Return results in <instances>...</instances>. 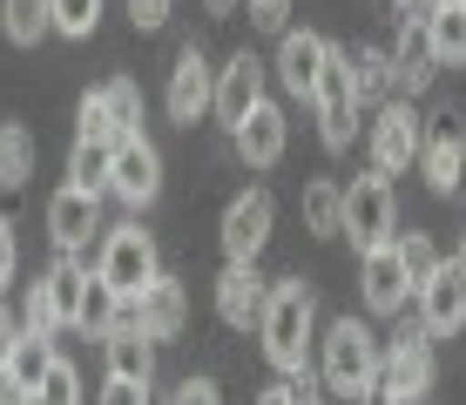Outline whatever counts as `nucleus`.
I'll use <instances>...</instances> for the list:
<instances>
[{
  "label": "nucleus",
  "mask_w": 466,
  "mask_h": 405,
  "mask_svg": "<svg viewBox=\"0 0 466 405\" xmlns=\"http://www.w3.org/2000/svg\"><path fill=\"white\" fill-rule=\"evenodd\" d=\"M257 405H284V379H278V385H264V392H257Z\"/></svg>",
  "instance_id": "nucleus-45"
},
{
  "label": "nucleus",
  "mask_w": 466,
  "mask_h": 405,
  "mask_svg": "<svg viewBox=\"0 0 466 405\" xmlns=\"http://www.w3.org/2000/svg\"><path fill=\"white\" fill-rule=\"evenodd\" d=\"M47 365H55V345H41V338H21V351H14V379H21L27 385V392H35V385L47 379Z\"/></svg>",
  "instance_id": "nucleus-34"
},
{
  "label": "nucleus",
  "mask_w": 466,
  "mask_h": 405,
  "mask_svg": "<svg viewBox=\"0 0 466 405\" xmlns=\"http://www.w3.org/2000/svg\"><path fill=\"white\" fill-rule=\"evenodd\" d=\"M432 35H426V21H406L399 27V47H392V88H412L420 95L426 81H432Z\"/></svg>",
  "instance_id": "nucleus-20"
},
{
  "label": "nucleus",
  "mask_w": 466,
  "mask_h": 405,
  "mask_svg": "<svg viewBox=\"0 0 466 405\" xmlns=\"http://www.w3.org/2000/svg\"><path fill=\"white\" fill-rule=\"evenodd\" d=\"M420 324H426V338H453L466 324V270H460V257L432 270V284H420Z\"/></svg>",
  "instance_id": "nucleus-12"
},
{
  "label": "nucleus",
  "mask_w": 466,
  "mask_h": 405,
  "mask_svg": "<svg viewBox=\"0 0 466 405\" xmlns=\"http://www.w3.org/2000/svg\"><path fill=\"white\" fill-rule=\"evenodd\" d=\"M0 405H35V392H27L14 371H0Z\"/></svg>",
  "instance_id": "nucleus-43"
},
{
  "label": "nucleus",
  "mask_w": 466,
  "mask_h": 405,
  "mask_svg": "<svg viewBox=\"0 0 466 405\" xmlns=\"http://www.w3.org/2000/svg\"><path fill=\"white\" fill-rule=\"evenodd\" d=\"M426 35H432V61L460 68V61H466V7H460V0H453V7H440L426 21Z\"/></svg>",
  "instance_id": "nucleus-27"
},
{
  "label": "nucleus",
  "mask_w": 466,
  "mask_h": 405,
  "mask_svg": "<svg viewBox=\"0 0 466 405\" xmlns=\"http://www.w3.org/2000/svg\"><path fill=\"white\" fill-rule=\"evenodd\" d=\"M102 102H108V122H116V142H136L142 136V88L128 75L102 81Z\"/></svg>",
  "instance_id": "nucleus-25"
},
{
  "label": "nucleus",
  "mask_w": 466,
  "mask_h": 405,
  "mask_svg": "<svg viewBox=\"0 0 466 405\" xmlns=\"http://www.w3.org/2000/svg\"><path fill=\"white\" fill-rule=\"evenodd\" d=\"M27 176H35V136H27V128H14V122H0V183L21 189Z\"/></svg>",
  "instance_id": "nucleus-29"
},
{
  "label": "nucleus",
  "mask_w": 466,
  "mask_h": 405,
  "mask_svg": "<svg viewBox=\"0 0 466 405\" xmlns=\"http://www.w3.org/2000/svg\"><path fill=\"white\" fill-rule=\"evenodd\" d=\"M237 136V156L250 162V169H270V162L284 156V108L278 102H264V108H250L244 122L230 128Z\"/></svg>",
  "instance_id": "nucleus-19"
},
{
  "label": "nucleus",
  "mask_w": 466,
  "mask_h": 405,
  "mask_svg": "<svg viewBox=\"0 0 466 405\" xmlns=\"http://www.w3.org/2000/svg\"><path fill=\"white\" fill-rule=\"evenodd\" d=\"M128 21H136V27H163L169 21V0H128Z\"/></svg>",
  "instance_id": "nucleus-41"
},
{
  "label": "nucleus",
  "mask_w": 466,
  "mask_h": 405,
  "mask_svg": "<svg viewBox=\"0 0 466 405\" xmlns=\"http://www.w3.org/2000/svg\"><path fill=\"white\" fill-rule=\"evenodd\" d=\"M203 108H217V68L203 61V47H183L169 68V116L176 122H197Z\"/></svg>",
  "instance_id": "nucleus-13"
},
{
  "label": "nucleus",
  "mask_w": 466,
  "mask_h": 405,
  "mask_svg": "<svg viewBox=\"0 0 466 405\" xmlns=\"http://www.w3.org/2000/svg\"><path fill=\"white\" fill-rule=\"evenodd\" d=\"M311 108H318L325 149H351V136H359V95H351V61L339 55V47H331V61H325V81H318Z\"/></svg>",
  "instance_id": "nucleus-5"
},
{
  "label": "nucleus",
  "mask_w": 466,
  "mask_h": 405,
  "mask_svg": "<svg viewBox=\"0 0 466 405\" xmlns=\"http://www.w3.org/2000/svg\"><path fill=\"white\" fill-rule=\"evenodd\" d=\"M304 223H311V237H345V189L304 183Z\"/></svg>",
  "instance_id": "nucleus-24"
},
{
  "label": "nucleus",
  "mask_w": 466,
  "mask_h": 405,
  "mask_svg": "<svg viewBox=\"0 0 466 405\" xmlns=\"http://www.w3.org/2000/svg\"><path fill=\"white\" fill-rule=\"evenodd\" d=\"M7 278H14V223L0 217V290H7Z\"/></svg>",
  "instance_id": "nucleus-42"
},
{
  "label": "nucleus",
  "mask_w": 466,
  "mask_h": 405,
  "mask_svg": "<svg viewBox=\"0 0 466 405\" xmlns=\"http://www.w3.org/2000/svg\"><path fill=\"white\" fill-rule=\"evenodd\" d=\"M379 365H385V345L372 338V324H359V318H339L325 331V345H318V379H325V392L359 399L365 385L379 379Z\"/></svg>",
  "instance_id": "nucleus-2"
},
{
  "label": "nucleus",
  "mask_w": 466,
  "mask_h": 405,
  "mask_svg": "<svg viewBox=\"0 0 466 405\" xmlns=\"http://www.w3.org/2000/svg\"><path fill=\"white\" fill-rule=\"evenodd\" d=\"M47 14H55V35L88 41V35H95V21H102V0H47Z\"/></svg>",
  "instance_id": "nucleus-32"
},
{
  "label": "nucleus",
  "mask_w": 466,
  "mask_h": 405,
  "mask_svg": "<svg viewBox=\"0 0 466 405\" xmlns=\"http://www.w3.org/2000/svg\"><path fill=\"white\" fill-rule=\"evenodd\" d=\"M379 379L392 385L406 405H420V392H432V379H440V359H432V338H426V324H406V331L385 345V365H379Z\"/></svg>",
  "instance_id": "nucleus-6"
},
{
  "label": "nucleus",
  "mask_w": 466,
  "mask_h": 405,
  "mask_svg": "<svg viewBox=\"0 0 466 405\" xmlns=\"http://www.w3.org/2000/svg\"><path fill=\"white\" fill-rule=\"evenodd\" d=\"M102 405H149V385H128V379H108V385H102Z\"/></svg>",
  "instance_id": "nucleus-40"
},
{
  "label": "nucleus",
  "mask_w": 466,
  "mask_h": 405,
  "mask_svg": "<svg viewBox=\"0 0 466 405\" xmlns=\"http://www.w3.org/2000/svg\"><path fill=\"white\" fill-rule=\"evenodd\" d=\"M264 102H270L264 95V61L244 47V55H230V68H217V116L237 128L250 108H264Z\"/></svg>",
  "instance_id": "nucleus-15"
},
{
  "label": "nucleus",
  "mask_w": 466,
  "mask_h": 405,
  "mask_svg": "<svg viewBox=\"0 0 466 405\" xmlns=\"http://www.w3.org/2000/svg\"><path fill=\"white\" fill-rule=\"evenodd\" d=\"M399 230V203H392V183H385V176L372 169V176H359V183L345 189V237L359 243L365 257L372 250H392V237Z\"/></svg>",
  "instance_id": "nucleus-4"
},
{
  "label": "nucleus",
  "mask_w": 466,
  "mask_h": 405,
  "mask_svg": "<svg viewBox=\"0 0 466 405\" xmlns=\"http://www.w3.org/2000/svg\"><path fill=\"white\" fill-rule=\"evenodd\" d=\"M284 405H325V379H311V371H291V379H284Z\"/></svg>",
  "instance_id": "nucleus-37"
},
{
  "label": "nucleus",
  "mask_w": 466,
  "mask_h": 405,
  "mask_svg": "<svg viewBox=\"0 0 466 405\" xmlns=\"http://www.w3.org/2000/svg\"><path fill=\"white\" fill-rule=\"evenodd\" d=\"M0 27H7L14 47H35L55 27V14H47V0H0Z\"/></svg>",
  "instance_id": "nucleus-26"
},
{
  "label": "nucleus",
  "mask_w": 466,
  "mask_h": 405,
  "mask_svg": "<svg viewBox=\"0 0 466 405\" xmlns=\"http://www.w3.org/2000/svg\"><path fill=\"white\" fill-rule=\"evenodd\" d=\"M420 149H426L420 116H412L406 102H385L379 122H372V169L379 176H399V169H412V156H420Z\"/></svg>",
  "instance_id": "nucleus-9"
},
{
  "label": "nucleus",
  "mask_w": 466,
  "mask_h": 405,
  "mask_svg": "<svg viewBox=\"0 0 466 405\" xmlns=\"http://www.w3.org/2000/svg\"><path fill=\"white\" fill-rule=\"evenodd\" d=\"M21 338H27V331H21V318H14L7 304H0V371L14 365V351H21Z\"/></svg>",
  "instance_id": "nucleus-39"
},
{
  "label": "nucleus",
  "mask_w": 466,
  "mask_h": 405,
  "mask_svg": "<svg viewBox=\"0 0 466 405\" xmlns=\"http://www.w3.org/2000/svg\"><path fill=\"white\" fill-rule=\"evenodd\" d=\"M203 7H210V14H237L244 0H203Z\"/></svg>",
  "instance_id": "nucleus-46"
},
{
  "label": "nucleus",
  "mask_w": 466,
  "mask_h": 405,
  "mask_svg": "<svg viewBox=\"0 0 466 405\" xmlns=\"http://www.w3.org/2000/svg\"><path fill=\"white\" fill-rule=\"evenodd\" d=\"M183 318H189V298H183V284H176V278H156L142 298H122V331H142L149 345L176 338V331H183Z\"/></svg>",
  "instance_id": "nucleus-7"
},
{
  "label": "nucleus",
  "mask_w": 466,
  "mask_h": 405,
  "mask_svg": "<svg viewBox=\"0 0 466 405\" xmlns=\"http://www.w3.org/2000/svg\"><path fill=\"white\" fill-rule=\"evenodd\" d=\"M75 331H88V338L122 331V298H116L102 278H88V298H82V318H75Z\"/></svg>",
  "instance_id": "nucleus-28"
},
{
  "label": "nucleus",
  "mask_w": 466,
  "mask_h": 405,
  "mask_svg": "<svg viewBox=\"0 0 466 405\" xmlns=\"http://www.w3.org/2000/svg\"><path fill=\"white\" fill-rule=\"evenodd\" d=\"M345 61H351V95L385 108V95H392V55H379V47H351Z\"/></svg>",
  "instance_id": "nucleus-23"
},
{
  "label": "nucleus",
  "mask_w": 466,
  "mask_h": 405,
  "mask_svg": "<svg viewBox=\"0 0 466 405\" xmlns=\"http://www.w3.org/2000/svg\"><path fill=\"white\" fill-rule=\"evenodd\" d=\"M169 405H223V392H217L210 379H183V385L169 392Z\"/></svg>",
  "instance_id": "nucleus-38"
},
{
  "label": "nucleus",
  "mask_w": 466,
  "mask_h": 405,
  "mask_svg": "<svg viewBox=\"0 0 466 405\" xmlns=\"http://www.w3.org/2000/svg\"><path fill=\"white\" fill-rule=\"evenodd\" d=\"M244 7H250V27H257V35H291V0H244Z\"/></svg>",
  "instance_id": "nucleus-36"
},
{
  "label": "nucleus",
  "mask_w": 466,
  "mask_h": 405,
  "mask_svg": "<svg viewBox=\"0 0 466 405\" xmlns=\"http://www.w3.org/2000/svg\"><path fill=\"white\" fill-rule=\"evenodd\" d=\"M95 278L116 290V298H142V290L163 278L149 230H142V223H122V230H108V237H102V257H95Z\"/></svg>",
  "instance_id": "nucleus-3"
},
{
  "label": "nucleus",
  "mask_w": 466,
  "mask_h": 405,
  "mask_svg": "<svg viewBox=\"0 0 466 405\" xmlns=\"http://www.w3.org/2000/svg\"><path fill=\"white\" fill-rule=\"evenodd\" d=\"M359 405H406V399H399V392H392V385H385V379H372V385H365V392H359Z\"/></svg>",
  "instance_id": "nucleus-44"
},
{
  "label": "nucleus",
  "mask_w": 466,
  "mask_h": 405,
  "mask_svg": "<svg viewBox=\"0 0 466 405\" xmlns=\"http://www.w3.org/2000/svg\"><path fill=\"white\" fill-rule=\"evenodd\" d=\"M399 264H406V278H412V298H420V284H432V270H440L446 257H440V243H432L426 230H412V237H399Z\"/></svg>",
  "instance_id": "nucleus-31"
},
{
  "label": "nucleus",
  "mask_w": 466,
  "mask_h": 405,
  "mask_svg": "<svg viewBox=\"0 0 466 405\" xmlns=\"http://www.w3.org/2000/svg\"><path fill=\"white\" fill-rule=\"evenodd\" d=\"M116 197L128 209H149L156 197H163V156L149 149V142H116Z\"/></svg>",
  "instance_id": "nucleus-14"
},
{
  "label": "nucleus",
  "mask_w": 466,
  "mask_h": 405,
  "mask_svg": "<svg viewBox=\"0 0 466 405\" xmlns=\"http://www.w3.org/2000/svg\"><path fill=\"white\" fill-rule=\"evenodd\" d=\"M264 304H270V284L257 264H223L217 278V318L230 324V331H257L264 324Z\"/></svg>",
  "instance_id": "nucleus-11"
},
{
  "label": "nucleus",
  "mask_w": 466,
  "mask_h": 405,
  "mask_svg": "<svg viewBox=\"0 0 466 405\" xmlns=\"http://www.w3.org/2000/svg\"><path fill=\"white\" fill-rule=\"evenodd\" d=\"M359 284H365V311H379V318L406 311V298H412V278H406V264H399V243H392V250H372V257H365Z\"/></svg>",
  "instance_id": "nucleus-16"
},
{
  "label": "nucleus",
  "mask_w": 466,
  "mask_h": 405,
  "mask_svg": "<svg viewBox=\"0 0 466 405\" xmlns=\"http://www.w3.org/2000/svg\"><path fill=\"white\" fill-rule=\"evenodd\" d=\"M420 169H426V183L440 189V197H453V189L466 183V128H460V122H440V128L426 136Z\"/></svg>",
  "instance_id": "nucleus-17"
},
{
  "label": "nucleus",
  "mask_w": 466,
  "mask_h": 405,
  "mask_svg": "<svg viewBox=\"0 0 466 405\" xmlns=\"http://www.w3.org/2000/svg\"><path fill=\"white\" fill-rule=\"evenodd\" d=\"M102 359H108V379H128V385H149L156 379V345L142 331H108L102 338Z\"/></svg>",
  "instance_id": "nucleus-21"
},
{
  "label": "nucleus",
  "mask_w": 466,
  "mask_h": 405,
  "mask_svg": "<svg viewBox=\"0 0 466 405\" xmlns=\"http://www.w3.org/2000/svg\"><path fill=\"white\" fill-rule=\"evenodd\" d=\"M35 405H82V371H75L68 359H55L47 379L35 385Z\"/></svg>",
  "instance_id": "nucleus-33"
},
{
  "label": "nucleus",
  "mask_w": 466,
  "mask_h": 405,
  "mask_svg": "<svg viewBox=\"0 0 466 405\" xmlns=\"http://www.w3.org/2000/svg\"><path fill=\"white\" fill-rule=\"evenodd\" d=\"M311 318H318V290L304 278H284L270 284V304H264V324H257V338H264V359L291 379V371H304V359H311Z\"/></svg>",
  "instance_id": "nucleus-1"
},
{
  "label": "nucleus",
  "mask_w": 466,
  "mask_h": 405,
  "mask_svg": "<svg viewBox=\"0 0 466 405\" xmlns=\"http://www.w3.org/2000/svg\"><path fill=\"white\" fill-rule=\"evenodd\" d=\"M460 7H466V0H460Z\"/></svg>",
  "instance_id": "nucleus-48"
},
{
  "label": "nucleus",
  "mask_w": 466,
  "mask_h": 405,
  "mask_svg": "<svg viewBox=\"0 0 466 405\" xmlns=\"http://www.w3.org/2000/svg\"><path fill=\"white\" fill-rule=\"evenodd\" d=\"M270 223H278L270 189H244V197L223 209V257L230 264H257V250L270 243Z\"/></svg>",
  "instance_id": "nucleus-8"
},
{
  "label": "nucleus",
  "mask_w": 466,
  "mask_h": 405,
  "mask_svg": "<svg viewBox=\"0 0 466 405\" xmlns=\"http://www.w3.org/2000/svg\"><path fill=\"white\" fill-rule=\"evenodd\" d=\"M75 122H82V142H108V149H116V122H108V102H102V88H95V95H82Z\"/></svg>",
  "instance_id": "nucleus-35"
},
{
  "label": "nucleus",
  "mask_w": 466,
  "mask_h": 405,
  "mask_svg": "<svg viewBox=\"0 0 466 405\" xmlns=\"http://www.w3.org/2000/svg\"><path fill=\"white\" fill-rule=\"evenodd\" d=\"M88 230H102V217H95V197H82V189H55V203H47V237L61 243V257H82Z\"/></svg>",
  "instance_id": "nucleus-18"
},
{
  "label": "nucleus",
  "mask_w": 466,
  "mask_h": 405,
  "mask_svg": "<svg viewBox=\"0 0 466 405\" xmlns=\"http://www.w3.org/2000/svg\"><path fill=\"white\" fill-rule=\"evenodd\" d=\"M68 183L82 189V197H116V149L108 142H75V156H68Z\"/></svg>",
  "instance_id": "nucleus-22"
},
{
  "label": "nucleus",
  "mask_w": 466,
  "mask_h": 405,
  "mask_svg": "<svg viewBox=\"0 0 466 405\" xmlns=\"http://www.w3.org/2000/svg\"><path fill=\"white\" fill-rule=\"evenodd\" d=\"M21 331H27V338H41V345H55V331H68V324H61V311H55V290H47V278H41V284H27Z\"/></svg>",
  "instance_id": "nucleus-30"
},
{
  "label": "nucleus",
  "mask_w": 466,
  "mask_h": 405,
  "mask_svg": "<svg viewBox=\"0 0 466 405\" xmlns=\"http://www.w3.org/2000/svg\"><path fill=\"white\" fill-rule=\"evenodd\" d=\"M325 61H331V41L311 35V27H291V35L278 41V81L291 102H311L318 81H325Z\"/></svg>",
  "instance_id": "nucleus-10"
},
{
  "label": "nucleus",
  "mask_w": 466,
  "mask_h": 405,
  "mask_svg": "<svg viewBox=\"0 0 466 405\" xmlns=\"http://www.w3.org/2000/svg\"><path fill=\"white\" fill-rule=\"evenodd\" d=\"M460 270H466V230H460Z\"/></svg>",
  "instance_id": "nucleus-47"
}]
</instances>
